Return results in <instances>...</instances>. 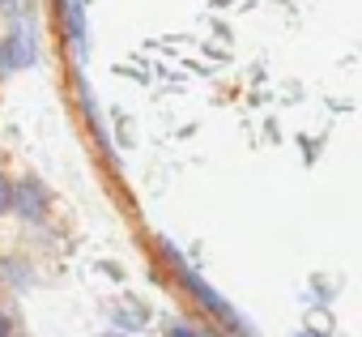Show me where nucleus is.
Returning <instances> with one entry per match:
<instances>
[{
  "label": "nucleus",
  "mask_w": 362,
  "mask_h": 337,
  "mask_svg": "<svg viewBox=\"0 0 362 337\" xmlns=\"http://www.w3.org/2000/svg\"><path fill=\"white\" fill-rule=\"evenodd\" d=\"M18 210H22V218H43V214H47V188H43L39 180H22V188H18Z\"/></svg>",
  "instance_id": "1"
},
{
  "label": "nucleus",
  "mask_w": 362,
  "mask_h": 337,
  "mask_svg": "<svg viewBox=\"0 0 362 337\" xmlns=\"http://www.w3.org/2000/svg\"><path fill=\"white\" fill-rule=\"evenodd\" d=\"M184 286H188V290H192V295H197V299H201L205 307H214V312H218L222 320H235V312H230V307H226V303H222V299H218V295H214V290H209V286H205L201 278H197V273H184Z\"/></svg>",
  "instance_id": "2"
},
{
  "label": "nucleus",
  "mask_w": 362,
  "mask_h": 337,
  "mask_svg": "<svg viewBox=\"0 0 362 337\" xmlns=\"http://www.w3.org/2000/svg\"><path fill=\"white\" fill-rule=\"evenodd\" d=\"M64 26L73 35V43H86V26H81V0H64Z\"/></svg>",
  "instance_id": "3"
},
{
  "label": "nucleus",
  "mask_w": 362,
  "mask_h": 337,
  "mask_svg": "<svg viewBox=\"0 0 362 337\" xmlns=\"http://www.w3.org/2000/svg\"><path fill=\"white\" fill-rule=\"evenodd\" d=\"M13 60H18V64H30V60H35L30 39H13Z\"/></svg>",
  "instance_id": "4"
},
{
  "label": "nucleus",
  "mask_w": 362,
  "mask_h": 337,
  "mask_svg": "<svg viewBox=\"0 0 362 337\" xmlns=\"http://www.w3.org/2000/svg\"><path fill=\"white\" fill-rule=\"evenodd\" d=\"M9 205H13V193H9V180H5V176H0V214H5Z\"/></svg>",
  "instance_id": "5"
},
{
  "label": "nucleus",
  "mask_w": 362,
  "mask_h": 337,
  "mask_svg": "<svg viewBox=\"0 0 362 337\" xmlns=\"http://www.w3.org/2000/svg\"><path fill=\"white\" fill-rule=\"evenodd\" d=\"M170 337H205V333H197V329H188V324H175Z\"/></svg>",
  "instance_id": "6"
},
{
  "label": "nucleus",
  "mask_w": 362,
  "mask_h": 337,
  "mask_svg": "<svg viewBox=\"0 0 362 337\" xmlns=\"http://www.w3.org/2000/svg\"><path fill=\"white\" fill-rule=\"evenodd\" d=\"M9 329H13V324H9V316H0V337H9Z\"/></svg>",
  "instance_id": "7"
},
{
  "label": "nucleus",
  "mask_w": 362,
  "mask_h": 337,
  "mask_svg": "<svg viewBox=\"0 0 362 337\" xmlns=\"http://www.w3.org/2000/svg\"><path fill=\"white\" fill-rule=\"evenodd\" d=\"M298 337H311V333H298Z\"/></svg>",
  "instance_id": "8"
},
{
  "label": "nucleus",
  "mask_w": 362,
  "mask_h": 337,
  "mask_svg": "<svg viewBox=\"0 0 362 337\" xmlns=\"http://www.w3.org/2000/svg\"><path fill=\"white\" fill-rule=\"evenodd\" d=\"M107 337H119V333H107Z\"/></svg>",
  "instance_id": "9"
}]
</instances>
